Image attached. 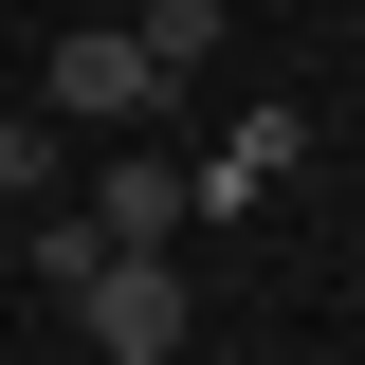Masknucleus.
<instances>
[{"label":"nucleus","instance_id":"1","mask_svg":"<svg viewBox=\"0 0 365 365\" xmlns=\"http://www.w3.org/2000/svg\"><path fill=\"white\" fill-rule=\"evenodd\" d=\"M73 311H91V347H110V365H182V274H165V256H91Z\"/></svg>","mask_w":365,"mask_h":365},{"label":"nucleus","instance_id":"2","mask_svg":"<svg viewBox=\"0 0 365 365\" xmlns=\"http://www.w3.org/2000/svg\"><path fill=\"white\" fill-rule=\"evenodd\" d=\"M37 91L73 110V128H128L165 73H146V37H128V19H91V37H55V73H37Z\"/></svg>","mask_w":365,"mask_h":365},{"label":"nucleus","instance_id":"3","mask_svg":"<svg viewBox=\"0 0 365 365\" xmlns=\"http://www.w3.org/2000/svg\"><path fill=\"white\" fill-rule=\"evenodd\" d=\"M292 146H311L292 110H237V128H220V165L182 182V201H201V220H237V201H274V182H292Z\"/></svg>","mask_w":365,"mask_h":365},{"label":"nucleus","instance_id":"4","mask_svg":"<svg viewBox=\"0 0 365 365\" xmlns=\"http://www.w3.org/2000/svg\"><path fill=\"white\" fill-rule=\"evenodd\" d=\"M91 237H110V256H165L182 237V165H91V201H73Z\"/></svg>","mask_w":365,"mask_h":365},{"label":"nucleus","instance_id":"5","mask_svg":"<svg viewBox=\"0 0 365 365\" xmlns=\"http://www.w3.org/2000/svg\"><path fill=\"white\" fill-rule=\"evenodd\" d=\"M128 37H146V73H201V55H220V0H146Z\"/></svg>","mask_w":365,"mask_h":365}]
</instances>
